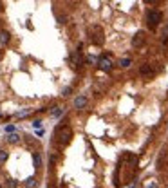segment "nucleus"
I'll return each mask as SVG.
<instances>
[{
	"mask_svg": "<svg viewBox=\"0 0 168 188\" xmlns=\"http://www.w3.org/2000/svg\"><path fill=\"white\" fill-rule=\"evenodd\" d=\"M62 114H63V108H62V107H54V110H51L52 118H60Z\"/></svg>",
	"mask_w": 168,
	"mask_h": 188,
	"instance_id": "obj_14",
	"label": "nucleus"
},
{
	"mask_svg": "<svg viewBox=\"0 0 168 188\" xmlns=\"http://www.w3.org/2000/svg\"><path fill=\"white\" fill-rule=\"evenodd\" d=\"M117 64H119V67H123V69H127V67H130L132 60H130V58H121V60H119Z\"/></svg>",
	"mask_w": 168,
	"mask_h": 188,
	"instance_id": "obj_11",
	"label": "nucleus"
},
{
	"mask_svg": "<svg viewBox=\"0 0 168 188\" xmlns=\"http://www.w3.org/2000/svg\"><path fill=\"white\" fill-rule=\"evenodd\" d=\"M89 35H90L92 43H94V45H98V47H101L103 43H105V33H103L101 25H90Z\"/></svg>",
	"mask_w": 168,
	"mask_h": 188,
	"instance_id": "obj_3",
	"label": "nucleus"
},
{
	"mask_svg": "<svg viewBox=\"0 0 168 188\" xmlns=\"http://www.w3.org/2000/svg\"><path fill=\"white\" fill-rule=\"evenodd\" d=\"M161 20H163V13H161L159 9H150L148 14H146V25L150 31H155V29L159 27Z\"/></svg>",
	"mask_w": 168,
	"mask_h": 188,
	"instance_id": "obj_2",
	"label": "nucleus"
},
{
	"mask_svg": "<svg viewBox=\"0 0 168 188\" xmlns=\"http://www.w3.org/2000/svg\"><path fill=\"white\" fill-rule=\"evenodd\" d=\"M8 186L9 188H16V186H18V183H16L15 179H8Z\"/></svg>",
	"mask_w": 168,
	"mask_h": 188,
	"instance_id": "obj_16",
	"label": "nucleus"
},
{
	"mask_svg": "<svg viewBox=\"0 0 168 188\" xmlns=\"http://www.w3.org/2000/svg\"><path fill=\"white\" fill-rule=\"evenodd\" d=\"M8 158H9V154L6 150H0V163H6L8 161Z\"/></svg>",
	"mask_w": 168,
	"mask_h": 188,
	"instance_id": "obj_15",
	"label": "nucleus"
},
{
	"mask_svg": "<svg viewBox=\"0 0 168 188\" xmlns=\"http://www.w3.org/2000/svg\"><path fill=\"white\" fill-rule=\"evenodd\" d=\"M146 42V35H145V31H138L136 35L132 36V47L134 49H138V47H143Z\"/></svg>",
	"mask_w": 168,
	"mask_h": 188,
	"instance_id": "obj_6",
	"label": "nucleus"
},
{
	"mask_svg": "<svg viewBox=\"0 0 168 188\" xmlns=\"http://www.w3.org/2000/svg\"><path fill=\"white\" fill-rule=\"evenodd\" d=\"M62 94H63V96H69V94H71V87H67V89H63V92H62Z\"/></svg>",
	"mask_w": 168,
	"mask_h": 188,
	"instance_id": "obj_20",
	"label": "nucleus"
},
{
	"mask_svg": "<svg viewBox=\"0 0 168 188\" xmlns=\"http://www.w3.org/2000/svg\"><path fill=\"white\" fill-rule=\"evenodd\" d=\"M24 186L25 188H36L38 186V179L35 177V175H31V177H27V179L24 181Z\"/></svg>",
	"mask_w": 168,
	"mask_h": 188,
	"instance_id": "obj_9",
	"label": "nucleus"
},
{
	"mask_svg": "<svg viewBox=\"0 0 168 188\" xmlns=\"http://www.w3.org/2000/svg\"><path fill=\"white\" fill-rule=\"evenodd\" d=\"M29 112H31V108H27V110H22V112H18L16 116H18V118H24V116H27Z\"/></svg>",
	"mask_w": 168,
	"mask_h": 188,
	"instance_id": "obj_17",
	"label": "nucleus"
},
{
	"mask_svg": "<svg viewBox=\"0 0 168 188\" xmlns=\"http://www.w3.org/2000/svg\"><path fill=\"white\" fill-rule=\"evenodd\" d=\"M6 132H15V127H13V125H8V127H6Z\"/></svg>",
	"mask_w": 168,
	"mask_h": 188,
	"instance_id": "obj_19",
	"label": "nucleus"
},
{
	"mask_svg": "<svg viewBox=\"0 0 168 188\" xmlns=\"http://www.w3.org/2000/svg\"><path fill=\"white\" fill-rule=\"evenodd\" d=\"M146 4H154V2H155V0H145Z\"/></svg>",
	"mask_w": 168,
	"mask_h": 188,
	"instance_id": "obj_22",
	"label": "nucleus"
},
{
	"mask_svg": "<svg viewBox=\"0 0 168 188\" xmlns=\"http://www.w3.org/2000/svg\"><path fill=\"white\" fill-rule=\"evenodd\" d=\"M146 188H157V186H155V183H150V185H146Z\"/></svg>",
	"mask_w": 168,
	"mask_h": 188,
	"instance_id": "obj_21",
	"label": "nucleus"
},
{
	"mask_svg": "<svg viewBox=\"0 0 168 188\" xmlns=\"http://www.w3.org/2000/svg\"><path fill=\"white\" fill-rule=\"evenodd\" d=\"M98 67H100V71H103V72H110L112 69H114L112 58H110L109 54H103V56H100V60H98Z\"/></svg>",
	"mask_w": 168,
	"mask_h": 188,
	"instance_id": "obj_5",
	"label": "nucleus"
},
{
	"mask_svg": "<svg viewBox=\"0 0 168 188\" xmlns=\"http://www.w3.org/2000/svg\"><path fill=\"white\" fill-rule=\"evenodd\" d=\"M33 163H35V168H40V166H42V158H40V154H33Z\"/></svg>",
	"mask_w": 168,
	"mask_h": 188,
	"instance_id": "obj_13",
	"label": "nucleus"
},
{
	"mask_svg": "<svg viewBox=\"0 0 168 188\" xmlns=\"http://www.w3.org/2000/svg\"><path fill=\"white\" fill-rule=\"evenodd\" d=\"M87 96H83V94H80V96H76V100H74V108H78V110H81V108L87 107Z\"/></svg>",
	"mask_w": 168,
	"mask_h": 188,
	"instance_id": "obj_8",
	"label": "nucleus"
},
{
	"mask_svg": "<svg viewBox=\"0 0 168 188\" xmlns=\"http://www.w3.org/2000/svg\"><path fill=\"white\" fill-rule=\"evenodd\" d=\"M0 116H2V112H0Z\"/></svg>",
	"mask_w": 168,
	"mask_h": 188,
	"instance_id": "obj_24",
	"label": "nucleus"
},
{
	"mask_svg": "<svg viewBox=\"0 0 168 188\" xmlns=\"http://www.w3.org/2000/svg\"><path fill=\"white\" fill-rule=\"evenodd\" d=\"M139 74H141L145 80H150V78H154L155 71H154V67L150 64H145V65H141V67H139Z\"/></svg>",
	"mask_w": 168,
	"mask_h": 188,
	"instance_id": "obj_7",
	"label": "nucleus"
},
{
	"mask_svg": "<svg viewBox=\"0 0 168 188\" xmlns=\"http://www.w3.org/2000/svg\"><path fill=\"white\" fill-rule=\"evenodd\" d=\"M0 13H2V2H0Z\"/></svg>",
	"mask_w": 168,
	"mask_h": 188,
	"instance_id": "obj_23",
	"label": "nucleus"
},
{
	"mask_svg": "<svg viewBox=\"0 0 168 188\" xmlns=\"http://www.w3.org/2000/svg\"><path fill=\"white\" fill-rule=\"evenodd\" d=\"M71 137H73V130L69 129V127H60L58 130H56V139H58L60 145H67L69 141H71Z\"/></svg>",
	"mask_w": 168,
	"mask_h": 188,
	"instance_id": "obj_4",
	"label": "nucleus"
},
{
	"mask_svg": "<svg viewBox=\"0 0 168 188\" xmlns=\"http://www.w3.org/2000/svg\"><path fill=\"white\" fill-rule=\"evenodd\" d=\"M9 38H11V35H9L8 31H2V33H0V43H2V45H6V43L9 42Z\"/></svg>",
	"mask_w": 168,
	"mask_h": 188,
	"instance_id": "obj_10",
	"label": "nucleus"
},
{
	"mask_svg": "<svg viewBox=\"0 0 168 188\" xmlns=\"http://www.w3.org/2000/svg\"><path fill=\"white\" fill-rule=\"evenodd\" d=\"M33 127H35V129H40V127H42V121H40V119H36V121L33 123Z\"/></svg>",
	"mask_w": 168,
	"mask_h": 188,
	"instance_id": "obj_18",
	"label": "nucleus"
},
{
	"mask_svg": "<svg viewBox=\"0 0 168 188\" xmlns=\"http://www.w3.org/2000/svg\"><path fill=\"white\" fill-rule=\"evenodd\" d=\"M6 139H8L9 143H18V141H20V136H18V134H15V132H11Z\"/></svg>",
	"mask_w": 168,
	"mask_h": 188,
	"instance_id": "obj_12",
	"label": "nucleus"
},
{
	"mask_svg": "<svg viewBox=\"0 0 168 188\" xmlns=\"http://www.w3.org/2000/svg\"><path fill=\"white\" fill-rule=\"evenodd\" d=\"M138 165H139V158L134 154H125L123 158L119 159V163L116 166L114 172V185L121 186V185H128L136 179L138 174Z\"/></svg>",
	"mask_w": 168,
	"mask_h": 188,
	"instance_id": "obj_1",
	"label": "nucleus"
}]
</instances>
